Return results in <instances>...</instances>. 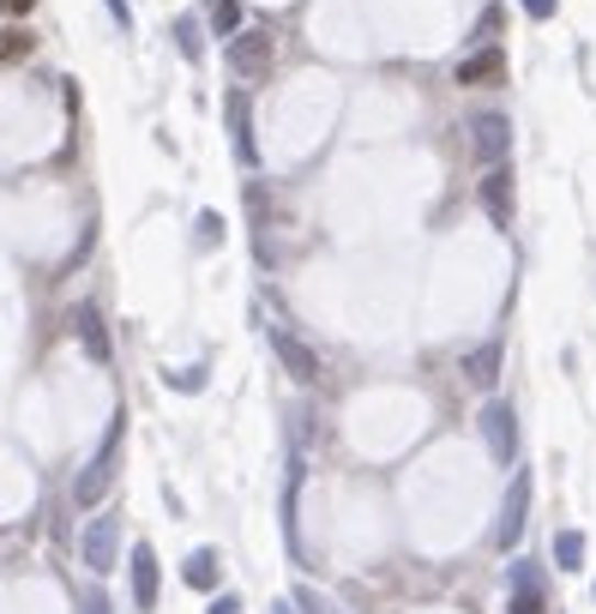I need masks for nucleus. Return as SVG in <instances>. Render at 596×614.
Returning <instances> with one entry per match:
<instances>
[{"mask_svg":"<svg viewBox=\"0 0 596 614\" xmlns=\"http://www.w3.org/2000/svg\"><path fill=\"white\" fill-rule=\"evenodd\" d=\"M121 440H126V416L109 421V434H103V446L91 452V464L79 470V482H73V501L79 506H97L109 494V482H115V464H121Z\"/></svg>","mask_w":596,"mask_h":614,"instance_id":"f257e3e1","label":"nucleus"},{"mask_svg":"<svg viewBox=\"0 0 596 614\" xmlns=\"http://www.w3.org/2000/svg\"><path fill=\"white\" fill-rule=\"evenodd\" d=\"M79 555H85V567H91L97 579L121 567V518H115V512H97V518L85 524V542H79Z\"/></svg>","mask_w":596,"mask_h":614,"instance_id":"f03ea898","label":"nucleus"},{"mask_svg":"<svg viewBox=\"0 0 596 614\" xmlns=\"http://www.w3.org/2000/svg\"><path fill=\"white\" fill-rule=\"evenodd\" d=\"M482 440H488V452H494V464H512L518 458V416H512V404H482Z\"/></svg>","mask_w":596,"mask_h":614,"instance_id":"7ed1b4c3","label":"nucleus"},{"mask_svg":"<svg viewBox=\"0 0 596 614\" xmlns=\"http://www.w3.org/2000/svg\"><path fill=\"white\" fill-rule=\"evenodd\" d=\"M525 524H530V470H518L512 489H506V501H500V524H494V542H500V548H518Z\"/></svg>","mask_w":596,"mask_h":614,"instance_id":"20e7f679","label":"nucleus"},{"mask_svg":"<svg viewBox=\"0 0 596 614\" xmlns=\"http://www.w3.org/2000/svg\"><path fill=\"white\" fill-rule=\"evenodd\" d=\"M223 121H230L235 163H241V169H253V163H260V139H253V109H247V97H241V91L223 97Z\"/></svg>","mask_w":596,"mask_h":614,"instance_id":"39448f33","label":"nucleus"},{"mask_svg":"<svg viewBox=\"0 0 596 614\" xmlns=\"http://www.w3.org/2000/svg\"><path fill=\"white\" fill-rule=\"evenodd\" d=\"M471 151H476V163H506V151H512V121L506 114H476L471 121Z\"/></svg>","mask_w":596,"mask_h":614,"instance_id":"423d86ee","label":"nucleus"},{"mask_svg":"<svg viewBox=\"0 0 596 614\" xmlns=\"http://www.w3.org/2000/svg\"><path fill=\"white\" fill-rule=\"evenodd\" d=\"M272 350H277V362L289 368V380H296V386H313V380H320V355H313L289 326H272Z\"/></svg>","mask_w":596,"mask_h":614,"instance_id":"0eeeda50","label":"nucleus"},{"mask_svg":"<svg viewBox=\"0 0 596 614\" xmlns=\"http://www.w3.org/2000/svg\"><path fill=\"white\" fill-rule=\"evenodd\" d=\"M265 67H272V36H265V31H241L230 43V73L253 85V79H265Z\"/></svg>","mask_w":596,"mask_h":614,"instance_id":"6e6552de","label":"nucleus"},{"mask_svg":"<svg viewBox=\"0 0 596 614\" xmlns=\"http://www.w3.org/2000/svg\"><path fill=\"white\" fill-rule=\"evenodd\" d=\"M476 199H482V211H488L494 229H512V169H506V163H494V169L482 175Z\"/></svg>","mask_w":596,"mask_h":614,"instance_id":"1a4fd4ad","label":"nucleus"},{"mask_svg":"<svg viewBox=\"0 0 596 614\" xmlns=\"http://www.w3.org/2000/svg\"><path fill=\"white\" fill-rule=\"evenodd\" d=\"M126 567H133V603L151 614V608H157V591H163V572H157V555H151V542H139Z\"/></svg>","mask_w":596,"mask_h":614,"instance_id":"9d476101","label":"nucleus"},{"mask_svg":"<svg viewBox=\"0 0 596 614\" xmlns=\"http://www.w3.org/2000/svg\"><path fill=\"white\" fill-rule=\"evenodd\" d=\"M181 579H187V591H218L223 584V555L218 548H187Z\"/></svg>","mask_w":596,"mask_h":614,"instance_id":"9b49d317","label":"nucleus"},{"mask_svg":"<svg viewBox=\"0 0 596 614\" xmlns=\"http://www.w3.org/2000/svg\"><path fill=\"white\" fill-rule=\"evenodd\" d=\"M506 79V55H500V48H476V55L471 61H459V85H500Z\"/></svg>","mask_w":596,"mask_h":614,"instance_id":"f8f14e48","label":"nucleus"},{"mask_svg":"<svg viewBox=\"0 0 596 614\" xmlns=\"http://www.w3.org/2000/svg\"><path fill=\"white\" fill-rule=\"evenodd\" d=\"M464 374H471V386H494L500 380V338H488L482 350L464 355Z\"/></svg>","mask_w":596,"mask_h":614,"instance_id":"ddd939ff","label":"nucleus"},{"mask_svg":"<svg viewBox=\"0 0 596 614\" xmlns=\"http://www.w3.org/2000/svg\"><path fill=\"white\" fill-rule=\"evenodd\" d=\"M79 343H85V355L109 362V331H103V314H97V307H79Z\"/></svg>","mask_w":596,"mask_h":614,"instance_id":"4468645a","label":"nucleus"},{"mask_svg":"<svg viewBox=\"0 0 596 614\" xmlns=\"http://www.w3.org/2000/svg\"><path fill=\"white\" fill-rule=\"evenodd\" d=\"M554 567H561V572L585 567V530H561V536H554Z\"/></svg>","mask_w":596,"mask_h":614,"instance_id":"2eb2a0df","label":"nucleus"},{"mask_svg":"<svg viewBox=\"0 0 596 614\" xmlns=\"http://www.w3.org/2000/svg\"><path fill=\"white\" fill-rule=\"evenodd\" d=\"M175 48H181V61H206V31H199L194 19H175Z\"/></svg>","mask_w":596,"mask_h":614,"instance_id":"dca6fc26","label":"nucleus"},{"mask_svg":"<svg viewBox=\"0 0 596 614\" xmlns=\"http://www.w3.org/2000/svg\"><path fill=\"white\" fill-rule=\"evenodd\" d=\"M289 608H296V614H338V608L325 603L320 591H308V584H296V596H289Z\"/></svg>","mask_w":596,"mask_h":614,"instance_id":"f3484780","label":"nucleus"},{"mask_svg":"<svg viewBox=\"0 0 596 614\" xmlns=\"http://www.w3.org/2000/svg\"><path fill=\"white\" fill-rule=\"evenodd\" d=\"M163 380H169L175 392H199V386H206V362H194V368H169Z\"/></svg>","mask_w":596,"mask_h":614,"instance_id":"a211bd4d","label":"nucleus"},{"mask_svg":"<svg viewBox=\"0 0 596 614\" xmlns=\"http://www.w3.org/2000/svg\"><path fill=\"white\" fill-rule=\"evenodd\" d=\"M194 229H199V248H218V241H223V217L218 211H199Z\"/></svg>","mask_w":596,"mask_h":614,"instance_id":"6ab92c4d","label":"nucleus"},{"mask_svg":"<svg viewBox=\"0 0 596 614\" xmlns=\"http://www.w3.org/2000/svg\"><path fill=\"white\" fill-rule=\"evenodd\" d=\"M512 591H542V567H537V560H512Z\"/></svg>","mask_w":596,"mask_h":614,"instance_id":"aec40b11","label":"nucleus"},{"mask_svg":"<svg viewBox=\"0 0 596 614\" xmlns=\"http://www.w3.org/2000/svg\"><path fill=\"white\" fill-rule=\"evenodd\" d=\"M211 24H218V31H241V0H218V7H211Z\"/></svg>","mask_w":596,"mask_h":614,"instance_id":"412c9836","label":"nucleus"},{"mask_svg":"<svg viewBox=\"0 0 596 614\" xmlns=\"http://www.w3.org/2000/svg\"><path fill=\"white\" fill-rule=\"evenodd\" d=\"M506 614H549V608H542V591H512V608Z\"/></svg>","mask_w":596,"mask_h":614,"instance_id":"4be33fe9","label":"nucleus"},{"mask_svg":"<svg viewBox=\"0 0 596 614\" xmlns=\"http://www.w3.org/2000/svg\"><path fill=\"white\" fill-rule=\"evenodd\" d=\"M518 7H525V12H530V19H537V24H542V19H554V7H561V0H518Z\"/></svg>","mask_w":596,"mask_h":614,"instance_id":"5701e85b","label":"nucleus"},{"mask_svg":"<svg viewBox=\"0 0 596 614\" xmlns=\"http://www.w3.org/2000/svg\"><path fill=\"white\" fill-rule=\"evenodd\" d=\"M79 614H115V608H109V596L103 591H91V596H85V608Z\"/></svg>","mask_w":596,"mask_h":614,"instance_id":"b1692460","label":"nucleus"},{"mask_svg":"<svg viewBox=\"0 0 596 614\" xmlns=\"http://www.w3.org/2000/svg\"><path fill=\"white\" fill-rule=\"evenodd\" d=\"M103 7H109V19H115L121 31H126V24H133V12H126V0H103Z\"/></svg>","mask_w":596,"mask_h":614,"instance_id":"393cba45","label":"nucleus"},{"mask_svg":"<svg viewBox=\"0 0 596 614\" xmlns=\"http://www.w3.org/2000/svg\"><path fill=\"white\" fill-rule=\"evenodd\" d=\"M31 7H36V0H0V12H12V19H24Z\"/></svg>","mask_w":596,"mask_h":614,"instance_id":"a878e982","label":"nucleus"},{"mask_svg":"<svg viewBox=\"0 0 596 614\" xmlns=\"http://www.w3.org/2000/svg\"><path fill=\"white\" fill-rule=\"evenodd\" d=\"M211 614H241V596H218V603H211Z\"/></svg>","mask_w":596,"mask_h":614,"instance_id":"bb28decb","label":"nucleus"},{"mask_svg":"<svg viewBox=\"0 0 596 614\" xmlns=\"http://www.w3.org/2000/svg\"><path fill=\"white\" fill-rule=\"evenodd\" d=\"M272 614H296V608H289V596H277V603H272Z\"/></svg>","mask_w":596,"mask_h":614,"instance_id":"cd10ccee","label":"nucleus"}]
</instances>
